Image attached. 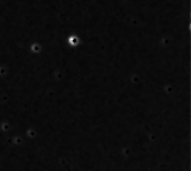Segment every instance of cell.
<instances>
[{
	"instance_id": "1",
	"label": "cell",
	"mask_w": 191,
	"mask_h": 171,
	"mask_svg": "<svg viewBox=\"0 0 191 171\" xmlns=\"http://www.w3.org/2000/svg\"><path fill=\"white\" fill-rule=\"evenodd\" d=\"M68 42H70L71 46H76V44L78 43V38L75 37V36H72L70 39H68Z\"/></svg>"
}]
</instances>
